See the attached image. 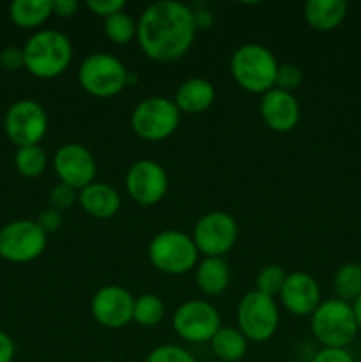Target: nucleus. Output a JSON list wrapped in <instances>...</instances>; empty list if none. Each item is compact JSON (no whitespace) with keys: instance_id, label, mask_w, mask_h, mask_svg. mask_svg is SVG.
<instances>
[{"instance_id":"obj_1","label":"nucleus","mask_w":361,"mask_h":362,"mask_svg":"<svg viewBox=\"0 0 361 362\" xmlns=\"http://www.w3.org/2000/svg\"><path fill=\"white\" fill-rule=\"evenodd\" d=\"M197 37L193 9L173 0H159L144 9L137 21V39L145 57L154 62L183 59Z\"/></svg>"},{"instance_id":"obj_2","label":"nucleus","mask_w":361,"mask_h":362,"mask_svg":"<svg viewBox=\"0 0 361 362\" xmlns=\"http://www.w3.org/2000/svg\"><path fill=\"white\" fill-rule=\"evenodd\" d=\"M25 69L39 80H52L67 71L73 60V45L59 30H39L28 37L23 48Z\"/></svg>"},{"instance_id":"obj_3","label":"nucleus","mask_w":361,"mask_h":362,"mask_svg":"<svg viewBox=\"0 0 361 362\" xmlns=\"http://www.w3.org/2000/svg\"><path fill=\"white\" fill-rule=\"evenodd\" d=\"M278 60L271 49L258 42L241 45L230 57V74L243 90L264 95L275 88Z\"/></svg>"},{"instance_id":"obj_4","label":"nucleus","mask_w":361,"mask_h":362,"mask_svg":"<svg viewBox=\"0 0 361 362\" xmlns=\"http://www.w3.org/2000/svg\"><path fill=\"white\" fill-rule=\"evenodd\" d=\"M310 329L322 349H347L360 332L350 303L336 297L319 304L310 317Z\"/></svg>"},{"instance_id":"obj_5","label":"nucleus","mask_w":361,"mask_h":362,"mask_svg":"<svg viewBox=\"0 0 361 362\" xmlns=\"http://www.w3.org/2000/svg\"><path fill=\"white\" fill-rule=\"evenodd\" d=\"M78 83L92 98L110 99L130 85V71L112 53H91L78 67Z\"/></svg>"},{"instance_id":"obj_6","label":"nucleus","mask_w":361,"mask_h":362,"mask_svg":"<svg viewBox=\"0 0 361 362\" xmlns=\"http://www.w3.org/2000/svg\"><path fill=\"white\" fill-rule=\"evenodd\" d=\"M147 257L152 267L163 274L180 276L197 267L200 253L191 235L179 230H165L152 237Z\"/></svg>"},{"instance_id":"obj_7","label":"nucleus","mask_w":361,"mask_h":362,"mask_svg":"<svg viewBox=\"0 0 361 362\" xmlns=\"http://www.w3.org/2000/svg\"><path fill=\"white\" fill-rule=\"evenodd\" d=\"M180 115L183 113L173 99L152 95L134 106L131 113V129L144 141H163L176 133Z\"/></svg>"},{"instance_id":"obj_8","label":"nucleus","mask_w":361,"mask_h":362,"mask_svg":"<svg viewBox=\"0 0 361 362\" xmlns=\"http://www.w3.org/2000/svg\"><path fill=\"white\" fill-rule=\"evenodd\" d=\"M237 329L251 343L269 341L280 325V310L275 297L258 290L244 293L237 306Z\"/></svg>"},{"instance_id":"obj_9","label":"nucleus","mask_w":361,"mask_h":362,"mask_svg":"<svg viewBox=\"0 0 361 362\" xmlns=\"http://www.w3.org/2000/svg\"><path fill=\"white\" fill-rule=\"evenodd\" d=\"M48 235L32 219H16L0 228V258L11 264H28L45 253Z\"/></svg>"},{"instance_id":"obj_10","label":"nucleus","mask_w":361,"mask_h":362,"mask_svg":"<svg viewBox=\"0 0 361 362\" xmlns=\"http://www.w3.org/2000/svg\"><path fill=\"white\" fill-rule=\"evenodd\" d=\"M4 131L7 140L18 148L39 145L48 131L46 110L34 99H20L7 108Z\"/></svg>"},{"instance_id":"obj_11","label":"nucleus","mask_w":361,"mask_h":362,"mask_svg":"<svg viewBox=\"0 0 361 362\" xmlns=\"http://www.w3.org/2000/svg\"><path fill=\"white\" fill-rule=\"evenodd\" d=\"M173 332L180 339L195 345L209 343L222 327L219 311L209 300L191 299L180 304L172 317Z\"/></svg>"},{"instance_id":"obj_12","label":"nucleus","mask_w":361,"mask_h":362,"mask_svg":"<svg viewBox=\"0 0 361 362\" xmlns=\"http://www.w3.org/2000/svg\"><path fill=\"white\" fill-rule=\"evenodd\" d=\"M237 221L223 211H212L202 216L193 228L195 246L204 258H223L237 243Z\"/></svg>"},{"instance_id":"obj_13","label":"nucleus","mask_w":361,"mask_h":362,"mask_svg":"<svg viewBox=\"0 0 361 362\" xmlns=\"http://www.w3.org/2000/svg\"><path fill=\"white\" fill-rule=\"evenodd\" d=\"M124 184L134 204L151 207L165 198L168 191V175L159 163L152 159H140L130 166Z\"/></svg>"},{"instance_id":"obj_14","label":"nucleus","mask_w":361,"mask_h":362,"mask_svg":"<svg viewBox=\"0 0 361 362\" xmlns=\"http://www.w3.org/2000/svg\"><path fill=\"white\" fill-rule=\"evenodd\" d=\"M53 170L62 184L81 191L96 182L98 165L87 147L80 144H66L53 156Z\"/></svg>"},{"instance_id":"obj_15","label":"nucleus","mask_w":361,"mask_h":362,"mask_svg":"<svg viewBox=\"0 0 361 362\" xmlns=\"http://www.w3.org/2000/svg\"><path fill=\"white\" fill-rule=\"evenodd\" d=\"M134 297L119 285L101 286L92 296V318L105 329H122L133 322Z\"/></svg>"},{"instance_id":"obj_16","label":"nucleus","mask_w":361,"mask_h":362,"mask_svg":"<svg viewBox=\"0 0 361 362\" xmlns=\"http://www.w3.org/2000/svg\"><path fill=\"white\" fill-rule=\"evenodd\" d=\"M262 122L275 133H290L297 127L301 119V106L296 95L290 92L271 88L260 98L258 105Z\"/></svg>"},{"instance_id":"obj_17","label":"nucleus","mask_w":361,"mask_h":362,"mask_svg":"<svg viewBox=\"0 0 361 362\" xmlns=\"http://www.w3.org/2000/svg\"><path fill=\"white\" fill-rule=\"evenodd\" d=\"M280 300L282 306L294 317H311V313L322 303L321 286L317 279L308 272H292L287 274L280 292Z\"/></svg>"},{"instance_id":"obj_18","label":"nucleus","mask_w":361,"mask_h":362,"mask_svg":"<svg viewBox=\"0 0 361 362\" xmlns=\"http://www.w3.org/2000/svg\"><path fill=\"white\" fill-rule=\"evenodd\" d=\"M78 202L85 214L94 219L113 218L120 209V194L106 182H92L78 191Z\"/></svg>"},{"instance_id":"obj_19","label":"nucleus","mask_w":361,"mask_h":362,"mask_svg":"<svg viewBox=\"0 0 361 362\" xmlns=\"http://www.w3.org/2000/svg\"><path fill=\"white\" fill-rule=\"evenodd\" d=\"M216 99L214 85L205 78H190L177 87L173 103L180 113L198 115L207 112Z\"/></svg>"},{"instance_id":"obj_20","label":"nucleus","mask_w":361,"mask_h":362,"mask_svg":"<svg viewBox=\"0 0 361 362\" xmlns=\"http://www.w3.org/2000/svg\"><path fill=\"white\" fill-rule=\"evenodd\" d=\"M308 27L315 32H331L343 23L347 16L345 0H308L303 7Z\"/></svg>"},{"instance_id":"obj_21","label":"nucleus","mask_w":361,"mask_h":362,"mask_svg":"<svg viewBox=\"0 0 361 362\" xmlns=\"http://www.w3.org/2000/svg\"><path fill=\"white\" fill-rule=\"evenodd\" d=\"M195 281L205 296H219L230 285V267L223 258H204L195 269Z\"/></svg>"},{"instance_id":"obj_22","label":"nucleus","mask_w":361,"mask_h":362,"mask_svg":"<svg viewBox=\"0 0 361 362\" xmlns=\"http://www.w3.org/2000/svg\"><path fill=\"white\" fill-rule=\"evenodd\" d=\"M211 350L222 362H241L248 350V339L237 327L222 325L212 336Z\"/></svg>"},{"instance_id":"obj_23","label":"nucleus","mask_w":361,"mask_h":362,"mask_svg":"<svg viewBox=\"0 0 361 362\" xmlns=\"http://www.w3.org/2000/svg\"><path fill=\"white\" fill-rule=\"evenodd\" d=\"M52 14L50 0H14L9 6L11 21L20 28L41 27Z\"/></svg>"},{"instance_id":"obj_24","label":"nucleus","mask_w":361,"mask_h":362,"mask_svg":"<svg viewBox=\"0 0 361 362\" xmlns=\"http://www.w3.org/2000/svg\"><path fill=\"white\" fill-rule=\"evenodd\" d=\"M333 292L336 299L353 304L361 296V265L343 264L333 276Z\"/></svg>"},{"instance_id":"obj_25","label":"nucleus","mask_w":361,"mask_h":362,"mask_svg":"<svg viewBox=\"0 0 361 362\" xmlns=\"http://www.w3.org/2000/svg\"><path fill=\"white\" fill-rule=\"evenodd\" d=\"M14 166L18 173L25 179H38L45 173L48 166V158L41 145H28L20 147L14 154Z\"/></svg>"},{"instance_id":"obj_26","label":"nucleus","mask_w":361,"mask_h":362,"mask_svg":"<svg viewBox=\"0 0 361 362\" xmlns=\"http://www.w3.org/2000/svg\"><path fill=\"white\" fill-rule=\"evenodd\" d=\"M165 303L156 293H142L134 297L133 322L142 327H156L165 318Z\"/></svg>"},{"instance_id":"obj_27","label":"nucleus","mask_w":361,"mask_h":362,"mask_svg":"<svg viewBox=\"0 0 361 362\" xmlns=\"http://www.w3.org/2000/svg\"><path fill=\"white\" fill-rule=\"evenodd\" d=\"M103 30L113 45H130L133 39H137V21L126 11H120L103 21Z\"/></svg>"},{"instance_id":"obj_28","label":"nucleus","mask_w":361,"mask_h":362,"mask_svg":"<svg viewBox=\"0 0 361 362\" xmlns=\"http://www.w3.org/2000/svg\"><path fill=\"white\" fill-rule=\"evenodd\" d=\"M285 279L287 274L283 267H280V265H265L257 274V281H255L257 283V288L255 290L269 297H276L282 292Z\"/></svg>"},{"instance_id":"obj_29","label":"nucleus","mask_w":361,"mask_h":362,"mask_svg":"<svg viewBox=\"0 0 361 362\" xmlns=\"http://www.w3.org/2000/svg\"><path fill=\"white\" fill-rule=\"evenodd\" d=\"M145 362H197L186 349L179 345H159L149 352Z\"/></svg>"},{"instance_id":"obj_30","label":"nucleus","mask_w":361,"mask_h":362,"mask_svg":"<svg viewBox=\"0 0 361 362\" xmlns=\"http://www.w3.org/2000/svg\"><path fill=\"white\" fill-rule=\"evenodd\" d=\"M301 83H303V71L299 67L294 66V64H280L275 88L294 94L301 87Z\"/></svg>"},{"instance_id":"obj_31","label":"nucleus","mask_w":361,"mask_h":362,"mask_svg":"<svg viewBox=\"0 0 361 362\" xmlns=\"http://www.w3.org/2000/svg\"><path fill=\"white\" fill-rule=\"evenodd\" d=\"M74 202H78V191L73 187L66 186V184L59 182L57 186H53L50 189L48 194V204L50 207L55 209V211L64 212L67 209H71L74 205Z\"/></svg>"},{"instance_id":"obj_32","label":"nucleus","mask_w":361,"mask_h":362,"mask_svg":"<svg viewBox=\"0 0 361 362\" xmlns=\"http://www.w3.org/2000/svg\"><path fill=\"white\" fill-rule=\"evenodd\" d=\"M85 6H87V9L91 11L92 14L106 20V18L112 16V14H117L120 13V11H124V7H126V0H88Z\"/></svg>"},{"instance_id":"obj_33","label":"nucleus","mask_w":361,"mask_h":362,"mask_svg":"<svg viewBox=\"0 0 361 362\" xmlns=\"http://www.w3.org/2000/svg\"><path fill=\"white\" fill-rule=\"evenodd\" d=\"M0 67L7 73H14V71L25 67L23 60V49L16 48V46H7L0 52Z\"/></svg>"},{"instance_id":"obj_34","label":"nucleus","mask_w":361,"mask_h":362,"mask_svg":"<svg viewBox=\"0 0 361 362\" xmlns=\"http://www.w3.org/2000/svg\"><path fill=\"white\" fill-rule=\"evenodd\" d=\"M35 223H38V225L42 228V232L48 235V233L59 232L60 226H62V223H64V216H62V212L48 207V209H45L42 212H39Z\"/></svg>"},{"instance_id":"obj_35","label":"nucleus","mask_w":361,"mask_h":362,"mask_svg":"<svg viewBox=\"0 0 361 362\" xmlns=\"http://www.w3.org/2000/svg\"><path fill=\"white\" fill-rule=\"evenodd\" d=\"M311 362H354L347 349H321L311 357Z\"/></svg>"},{"instance_id":"obj_36","label":"nucleus","mask_w":361,"mask_h":362,"mask_svg":"<svg viewBox=\"0 0 361 362\" xmlns=\"http://www.w3.org/2000/svg\"><path fill=\"white\" fill-rule=\"evenodd\" d=\"M80 4L74 0H53L52 2V13L59 18H71L78 13Z\"/></svg>"},{"instance_id":"obj_37","label":"nucleus","mask_w":361,"mask_h":362,"mask_svg":"<svg viewBox=\"0 0 361 362\" xmlns=\"http://www.w3.org/2000/svg\"><path fill=\"white\" fill-rule=\"evenodd\" d=\"M16 356V345L7 332L0 331V362H13Z\"/></svg>"},{"instance_id":"obj_38","label":"nucleus","mask_w":361,"mask_h":362,"mask_svg":"<svg viewBox=\"0 0 361 362\" xmlns=\"http://www.w3.org/2000/svg\"><path fill=\"white\" fill-rule=\"evenodd\" d=\"M193 16H195V27L197 30H207V28L212 27V14L211 11H205V9H198L193 11Z\"/></svg>"},{"instance_id":"obj_39","label":"nucleus","mask_w":361,"mask_h":362,"mask_svg":"<svg viewBox=\"0 0 361 362\" xmlns=\"http://www.w3.org/2000/svg\"><path fill=\"white\" fill-rule=\"evenodd\" d=\"M350 306H353V311H354V318H356L357 329H360V331H361V296L357 297V299L354 300V303L350 304Z\"/></svg>"},{"instance_id":"obj_40","label":"nucleus","mask_w":361,"mask_h":362,"mask_svg":"<svg viewBox=\"0 0 361 362\" xmlns=\"http://www.w3.org/2000/svg\"><path fill=\"white\" fill-rule=\"evenodd\" d=\"M105 362H108V361H105Z\"/></svg>"}]
</instances>
